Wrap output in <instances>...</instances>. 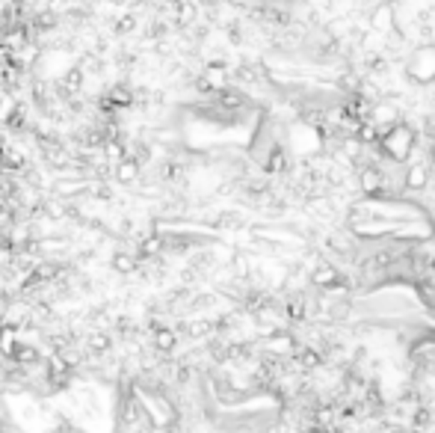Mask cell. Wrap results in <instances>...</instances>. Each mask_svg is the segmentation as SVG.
Wrapping results in <instances>:
<instances>
[{"label": "cell", "mask_w": 435, "mask_h": 433, "mask_svg": "<svg viewBox=\"0 0 435 433\" xmlns=\"http://www.w3.org/2000/svg\"><path fill=\"white\" fill-rule=\"evenodd\" d=\"M347 234L362 244H424L435 238L432 214L409 196H362L347 208Z\"/></svg>", "instance_id": "1"}, {"label": "cell", "mask_w": 435, "mask_h": 433, "mask_svg": "<svg viewBox=\"0 0 435 433\" xmlns=\"http://www.w3.org/2000/svg\"><path fill=\"white\" fill-rule=\"evenodd\" d=\"M414 140H418V134H414V128L409 122H397V125H391L382 131L379 136V154L385 157L388 164H406L409 161V154L414 151Z\"/></svg>", "instance_id": "2"}, {"label": "cell", "mask_w": 435, "mask_h": 433, "mask_svg": "<svg viewBox=\"0 0 435 433\" xmlns=\"http://www.w3.org/2000/svg\"><path fill=\"white\" fill-rule=\"evenodd\" d=\"M403 74H406V81L414 84V86H429V84H435V42L411 48L409 56H406Z\"/></svg>", "instance_id": "3"}, {"label": "cell", "mask_w": 435, "mask_h": 433, "mask_svg": "<svg viewBox=\"0 0 435 433\" xmlns=\"http://www.w3.org/2000/svg\"><path fill=\"white\" fill-rule=\"evenodd\" d=\"M355 172H359V190L362 196H397L394 190H388V175L377 166V164H359L355 166Z\"/></svg>", "instance_id": "4"}, {"label": "cell", "mask_w": 435, "mask_h": 433, "mask_svg": "<svg viewBox=\"0 0 435 433\" xmlns=\"http://www.w3.org/2000/svg\"><path fill=\"white\" fill-rule=\"evenodd\" d=\"M210 101L220 107V110H228V113H246V110H255V107H258L240 86H225V89L216 92Z\"/></svg>", "instance_id": "5"}, {"label": "cell", "mask_w": 435, "mask_h": 433, "mask_svg": "<svg viewBox=\"0 0 435 433\" xmlns=\"http://www.w3.org/2000/svg\"><path fill=\"white\" fill-rule=\"evenodd\" d=\"M143 161L140 157H133V154H128L125 161H118L116 166H113V181L118 184V187H136V181L143 179Z\"/></svg>", "instance_id": "6"}, {"label": "cell", "mask_w": 435, "mask_h": 433, "mask_svg": "<svg viewBox=\"0 0 435 433\" xmlns=\"http://www.w3.org/2000/svg\"><path fill=\"white\" fill-rule=\"evenodd\" d=\"M394 6H397V0H382V4L370 15V27L377 33H385V36L394 33L397 39H403V33L397 30V21H394Z\"/></svg>", "instance_id": "7"}, {"label": "cell", "mask_w": 435, "mask_h": 433, "mask_svg": "<svg viewBox=\"0 0 435 433\" xmlns=\"http://www.w3.org/2000/svg\"><path fill=\"white\" fill-rule=\"evenodd\" d=\"M429 179H432V169H429L426 161H421V164H409V169H406V175H403V187H406L409 193H421V190L429 187Z\"/></svg>", "instance_id": "8"}, {"label": "cell", "mask_w": 435, "mask_h": 433, "mask_svg": "<svg viewBox=\"0 0 435 433\" xmlns=\"http://www.w3.org/2000/svg\"><path fill=\"white\" fill-rule=\"evenodd\" d=\"M287 166H290V154H287V149H285L282 143L272 146L270 154L264 157V164H261V169H264L267 179H272V175H285Z\"/></svg>", "instance_id": "9"}, {"label": "cell", "mask_w": 435, "mask_h": 433, "mask_svg": "<svg viewBox=\"0 0 435 433\" xmlns=\"http://www.w3.org/2000/svg\"><path fill=\"white\" fill-rule=\"evenodd\" d=\"M370 122H377V125L385 122L391 128V125L400 122V110L394 107L391 101H379V104H373V110H370Z\"/></svg>", "instance_id": "10"}, {"label": "cell", "mask_w": 435, "mask_h": 433, "mask_svg": "<svg viewBox=\"0 0 435 433\" xmlns=\"http://www.w3.org/2000/svg\"><path fill=\"white\" fill-rule=\"evenodd\" d=\"M355 140H362L364 146H379V136H382V131H379V125L377 122H362V125H355Z\"/></svg>", "instance_id": "11"}, {"label": "cell", "mask_w": 435, "mask_h": 433, "mask_svg": "<svg viewBox=\"0 0 435 433\" xmlns=\"http://www.w3.org/2000/svg\"><path fill=\"white\" fill-rule=\"evenodd\" d=\"M285 312L290 314L293 321H302L305 318V297L302 294H293V297L287 300V306H285Z\"/></svg>", "instance_id": "12"}, {"label": "cell", "mask_w": 435, "mask_h": 433, "mask_svg": "<svg viewBox=\"0 0 435 433\" xmlns=\"http://www.w3.org/2000/svg\"><path fill=\"white\" fill-rule=\"evenodd\" d=\"M429 164L435 166V136H432V140H429Z\"/></svg>", "instance_id": "13"}, {"label": "cell", "mask_w": 435, "mask_h": 433, "mask_svg": "<svg viewBox=\"0 0 435 433\" xmlns=\"http://www.w3.org/2000/svg\"><path fill=\"white\" fill-rule=\"evenodd\" d=\"M362 4H364V0H362Z\"/></svg>", "instance_id": "14"}]
</instances>
